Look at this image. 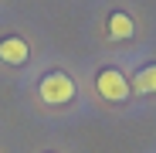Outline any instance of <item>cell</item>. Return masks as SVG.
<instances>
[{"instance_id":"6da1fadb","label":"cell","mask_w":156,"mask_h":153,"mask_svg":"<svg viewBox=\"0 0 156 153\" xmlns=\"http://www.w3.org/2000/svg\"><path fill=\"white\" fill-rule=\"evenodd\" d=\"M37 92H41V102L44 106H65V102H71L75 99V78L71 75H65V71H51V75H44V78L37 82Z\"/></svg>"},{"instance_id":"7a4b0ae2","label":"cell","mask_w":156,"mask_h":153,"mask_svg":"<svg viewBox=\"0 0 156 153\" xmlns=\"http://www.w3.org/2000/svg\"><path fill=\"white\" fill-rule=\"evenodd\" d=\"M95 89H98V95L105 99V102H126L129 92H133L129 78H126L119 68H102L95 75Z\"/></svg>"},{"instance_id":"3957f363","label":"cell","mask_w":156,"mask_h":153,"mask_svg":"<svg viewBox=\"0 0 156 153\" xmlns=\"http://www.w3.org/2000/svg\"><path fill=\"white\" fill-rule=\"evenodd\" d=\"M31 58V48L24 38H4L0 41V61H7V65H24Z\"/></svg>"},{"instance_id":"277c9868","label":"cell","mask_w":156,"mask_h":153,"mask_svg":"<svg viewBox=\"0 0 156 153\" xmlns=\"http://www.w3.org/2000/svg\"><path fill=\"white\" fill-rule=\"evenodd\" d=\"M133 34H136V24H133V17H129V14H122V10L109 14V38H115V41H129Z\"/></svg>"},{"instance_id":"5b68a950","label":"cell","mask_w":156,"mask_h":153,"mask_svg":"<svg viewBox=\"0 0 156 153\" xmlns=\"http://www.w3.org/2000/svg\"><path fill=\"white\" fill-rule=\"evenodd\" d=\"M133 85V92H143V95H153L156 92V65H146L136 71V78L129 82Z\"/></svg>"}]
</instances>
